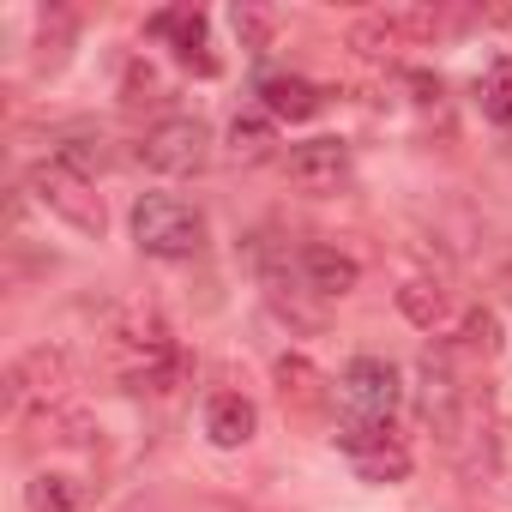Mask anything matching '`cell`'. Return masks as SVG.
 <instances>
[{"mask_svg":"<svg viewBox=\"0 0 512 512\" xmlns=\"http://www.w3.org/2000/svg\"><path fill=\"white\" fill-rule=\"evenodd\" d=\"M109 362H115L121 386H133V392H169L187 374V356H181L175 332L151 308H133L109 326Z\"/></svg>","mask_w":512,"mask_h":512,"instance_id":"6da1fadb","label":"cell"},{"mask_svg":"<svg viewBox=\"0 0 512 512\" xmlns=\"http://www.w3.org/2000/svg\"><path fill=\"white\" fill-rule=\"evenodd\" d=\"M133 241L151 260H193L205 247V211L181 193H139L133 199Z\"/></svg>","mask_w":512,"mask_h":512,"instance_id":"7a4b0ae2","label":"cell"},{"mask_svg":"<svg viewBox=\"0 0 512 512\" xmlns=\"http://www.w3.org/2000/svg\"><path fill=\"white\" fill-rule=\"evenodd\" d=\"M25 187H31V199H37L43 211H55L67 229H79V235H103V229H109V211H103L97 181L79 175V169H67L61 157L37 163V169L25 175Z\"/></svg>","mask_w":512,"mask_h":512,"instance_id":"3957f363","label":"cell"},{"mask_svg":"<svg viewBox=\"0 0 512 512\" xmlns=\"http://www.w3.org/2000/svg\"><path fill=\"white\" fill-rule=\"evenodd\" d=\"M67 392H73V356L55 350V344H37V350H25V356L7 368V398H13V410L49 416V410L67 404Z\"/></svg>","mask_w":512,"mask_h":512,"instance_id":"277c9868","label":"cell"},{"mask_svg":"<svg viewBox=\"0 0 512 512\" xmlns=\"http://www.w3.org/2000/svg\"><path fill=\"white\" fill-rule=\"evenodd\" d=\"M139 163L157 175H199L211 163V127L199 115H163L139 139Z\"/></svg>","mask_w":512,"mask_h":512,"instance_id":"5b68a950","label":"cell"},{"mask_svg":"<svg viewBox=\"0 0 512 512\" xmlns=\"http://www.w3.org/2000/svg\"><path fill=\"white\" fill-rule=\"evenodd\" d=\"M338 452L350 458V470L362 476V482H404L410 476V446L392 434V422H344L338 434Z\"/></svg>","mask_w":512,"mask_h":512,"instance_id":"8992f818","label":"cell"},{"mask_svg":"<svg viewBox=\"0 0 512 512\" xmlns=\"http://www.w3.org/2000/svg\"><path fill=\"white\" fill-rule=\"evenodd\" d=\"M338 398L356 422H392V410L404 404V380L386 356H356L338 380Z\"/></svg>","mask_w":512,"mask_h":512,"instance_id":"52a82bcc","label":"cell"},{"mask_svg":"<svg viewBox=\"0 0 512 512\" xmlns=\"http://www.w3.org/2000/svg\"><path fill=\"white\" fill-rule=\"evenodd\" d=\"M145 31H151L157 43H169L181 67H193L199 79H217V55H211V19H205V13H193V7H163V13H151V19H145Z\"/></svg>","mask_w":512,"mask_h":512,"instance_id":"ba28073f","label":"cell"},{"mask_svg":"<svg viewBox=\"0 0 512 512\" xmlns=\"http://www.w3.org/2000/svg\"><path fill=\"white\" fill-rule=\"evenodd\" d=\"M416 410H422V422L434 428V434H446V440H458V416H464V380L452 374V362L446 356H422L416 362Z\"/></svg>","mask_w":512,"mask_h":512,"instance_id":"9c48e42d","label":"cell"},{"mask_svg":"<svg viewBox=\"0 0 512 512\" xmlns=\"http://www.w3.org/2000/svg\"><path fill=\"white\" fill-rule=\"evenodd\" d=\"M290 181L302 187V193H338L350 175H356V163H350V145L344 139H308V145H296L290 151Z\"/></svg>","mask_w":512,"mask_h":512,"instance_id":"30bf717a","label":"cell"},{"mask_svg":"<svg viewBox=\"0 0 512 512\" xmlns=\"http://www.w3.org/2000/svg\"><path fill=\"white\" fill-rule=\"evenodd\" d=\"M296 272H302V284H308L314 296H350V290L362 284L356 253H344V247H332V241H308V247L296 253Z\"/></svg>","mask_w":512,"mask_h":512,"instance_id":"8fae6325","label":"cell"},{"mask_svg":"<svg viewBox=\"0 0 512 512\" xmlns=\"http://www.w3.org/2000/svg\"><path fill=\"white\" fill-rule=\"evenodd\" d=\"M205 434L217 452H241L253 434H260V410H253L247 392H211L205 398Z\"/></svg>","mask_w":512,"mask_h":512,"instance_id":"7c38bea8","label":"cell"},{"mask_svg":"<svg viewBox=\"0 0 512 512\" xmlns=\"http://www.w3.org/2000/svg\"><path fill=\"white\" fill-rule=\"evenodd\" d=\"M278 398H284V410H296V416H320L326 404H332V386H326V374L302 356V350H290V356H278Z\"/></svg>","mask_w":512,"mask_h":512,"instance_id":"4fadbf2b","label":"cell"},{"mask_svg":"<svg viewBox=\"0 0 512 512\" xmlns=\"http://www.w3.org/2000/svg\"><path fill=\"white\" fill-rule=\"evenodd\" d=\"M260 103H266L272 121H314L326 109V91L314 79H302V73H266L260 79Z\"/></svg>","mask_w":512,"mask_h":512,"instance_id":"5bb4252c","label":"cell"},{"mask_svg":"<svg viewBox=\"0 0 512 512\" xmlns=\"http://www.w3.org/2000/svg\"><path fill=\"white\" fill-rule=\"evenodd\" d=\"M25 500H31V512H79L85 506V488L67 470H37L25 482Z\"/></svg>","mask_w":512,"mask_h":512,"instance_id":"9a60e30c","label":"cell"},{"mask_svg":"<svg viewBox=\"0 0 512 512\" xmlns=\"http://www.w3.org/2000/svg\"><path fill=\"white\" fill-rule=\"evenodd\" d=\"M476 109L500 127H512V55H494L476 79Z\"/></svg>","mask_w":512,"mask_h":512,"instance_id":"2e32d148","label":"cell"},{"mask_svg":"<svg viewBox=\"0 0 512 512\" xmlns=\"http://www.w3.org/2000/svg\"><path fill=\"white\" fill-rule=\"evenodd\" d=\"M272 145H278L272 115H235V121H229V151H235L241 163H266Z\"/></svg>","mask_w":512,"mask_h":512,"instance_id":"e0dca14e","label":"cell"},{"mask_svg":"<svg viewBox=\"0 0 512 512\" xmlns=\"http://www.w3.org/2000/svg\"><path fill=\"white\" fill-rule=\"evenodd\" d=\"M73 37H79V19L67 13V7H49V13H37V61L43 67H61L67 61V49H73Z\"/></svg>","mask_w":512,"mask_h":512,"instance_id":"ac0fdd59","label":"cell"},{"mask_svg":"<svg viewBox=\"0 0 512 512\" xmlns=\"http://www.w3.org/2000/svg\"><path fill=\"white\" fill-rule=\"evenodd\" d=\"M398 308H404L422 332H434V326L446 320V290H434V284H404V290H398Z\"/></svg>","mask_w":512,"mask_h":512,"instance_id":"d6986e66","label":"cell"},{"mask_svg":"<svg viewBox=\"0 0 512 512\" xmlns=\"http://www.w3.org/2000/svg\"><path fill=\"white\" fill-rule=\"evenodd\" d=\"M380 19H386V25H392L410 49H416V43H428V37L440 31V13H434V7H386Z\"/></svg>","mask_w":512,"mask_h":512,"instance_id":"ffe728a7","label":"cell"},{"mask_svg":"<svg viewBox=\"0 0 512 512\" xmlns=\"http://www.w3.org/2000/svg\"><path fill=\"white\" fill-rule=\"evenodd\" d=\"M67 169H79V175H97V169H109V145L97 139V133H73L61 151H55Z\"/></svg>","mask_w":512,"mask_h":512,"instance_id":"44dd1931","label":"cell"},{"mask_svg":"<svg viewBox=\"0 0 512 512\" xmlns=\"http://www.w3.org/2000/svg\"><path fill=\"white\" fill-rule=\"evenodd\" d=\"M350 49H362V55H392V49H410V43H404V37H398L380 13H374V19L350 25Z\"/></svg>","mask_w":512,"mask_h":512,"instance_id":"7402d4cb","label":"cell"},{"mask_svg":"<svg viewBox=\"0 0 512 512\" xmlns=\"http://www.w3.org/2000/svg\"><path fill=\"white\" fill-rule=\"evenodd\" d=\"M229 25H235V37H241L247 49H266V43H272V13H260V7H235Z\"/></svg>","mask_w":512,"mask_h":512,"instance_id":"603a6c76","label":"cell"},{"mask_svg":"<svg viewBox=\"0 0 512 512\" xmlns=\"http://www.w3.org/2000/svg\"><path fill=\"white\" fill-rule=\"evenodd\" d=\"M464 344H470V350H482V356H494V350H500V326H494V314H488V308L464 314Z\"/></svg>","mask_w":512,"mask_h":512,"instance_id":"cb8c5ba5","label":"cell"},{"mask_svg":"<svg viewBox=\"0 0 512 512\" xmlns=\"http://www.w3.org/2000/svg\"><path fill=\"white\" fill-rule=\"evenodd\" d=\"M494 464L506 470V482H512V428H500L494 434Z\"/></svg>","mask_w":512,"mask_h":512,"instance_id":"d4e9b609","label":"cell"}]
</instances>
